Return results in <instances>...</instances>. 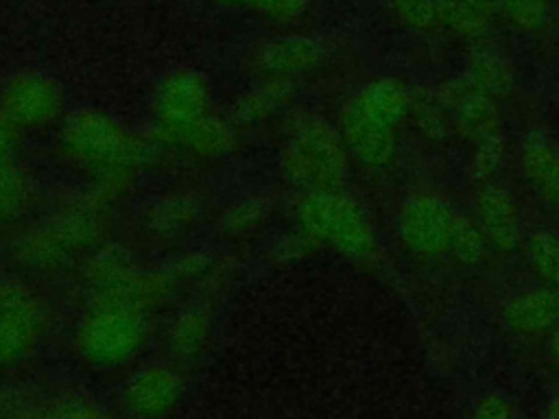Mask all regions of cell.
Masks as SVG:
<instances>
[{
	"mask_svg": "<svg viewBox=\"0 0 559 419\" xmlns=\"http://www.w3.org/2000/svg\"><path fill=\"white\" fill-rule=\"evenodd\" d=\"M55 148L81 185L111 205L135 192L144 175L162 159L146 131L138 133L100 107H76L55 129Z\"/></svg>",
	"mask_w": 559,
	"mask_h": 419,
	"instance_id": "6da1fadb",
	"label": "cell"
},
{
	"mask_svg": "<svg viewBox=\"0 0 559 419\" xmlns=\"http://www.w3.org/2000/svg\"><path fill=\"white\" fill-rule=\"evenodd\" d=\"M114 205L85 185L55 192L35 216L13 229L9 260L26 275L74 271L107 240Z\"/></svg>",
	"mask_w": 559,
	"mask_h": 419,
	"instance_id": "7a4b0ae2",
	"label": "cell"
},
{
	"mask_svg": "<svg viewBox=\"0 0 559 419\" xmlns=\"http://www.w3.org/2000/svg\"><path fill=\"white\" fill-rule=\"evenodd\" d=\"M413 87L393 74H382L358 85L341 105L336 127L352 166L369 177L389 175L411 131Z\"/></svg>",
	"mask_w": 559,
	"mask_h": 419,
	"instance_id": "3957f363",
	"label": "cell"
},
{
	"mask_svg": "<svg viewBox=\"0 0 559 419\" xmlns=\"http://www.w3.org/2000/svg\"><path fill=\"white\" fill-rule=\"evenodd\" d=\"M288 214L290 225L317 251H330L365 271L382 266L384 244L378 223L367 203L347 185L293 194Z\"/></svg>",
	"mask_w": 559,
	"mask_h": 419,
	"instance_id": "277c9868",
	"label": "cell"
},
{
	"mask_svg": "<svg viewBox=\"0 0 559 419\" xmlns=\"http://www.w3.org/2000/svg\"><path fill=\"white\" fill-rule=\"evenodd\" d=\"M275 168L293 194L345 188L354 170L336 120L308 107H295L282 118Z\"/></svg>",
	"mask_w": 559,
	"mask_h": 419,
	"instance_id": "5b68a950",
	"label": "cell"
},
{
	"mask_svg": "<svg viewBox=\"0 0 559 419\" xmlns=\"http://www.w3.org/2000/svg\"><path fill=\"white\" fill-rule=\"evenodd\" d=\"M74 271L85 306H122L153 316L181 292L164 262L151 266L122 242L105 240Z\"/></svg>",
	"mask_w": 559,
	"mask_h": 419,
	"instance_id": "8992f818",
	"label": "cell"
},
{
	"mask_svg": "<svg viewBox=\"0 0 559 419\" xmlns=\"http://www.w3.org/2000/svg\"><path fill=\"white\" fill-rule=\"evenodd\" d=\"M461 207L432 185L404 192L393 214V236L402 253L426 268L448 264L452 231Z\"/></svg>",
	"mask_w": 559,
	"mask_h": 419,
	"instance_id": "52a82bcc",
	"label": "cell"
},
{
	"mask_svg": "<svg viewBox=\"0 0 559 419\" xmlns=\"http://www.w3.org/2000/svg\"><path fill=\"white\" fill-rule=\"evenodd\" d=\"M214 111L207 76L194 68H177L162 76L148 105L146 135L159 157L177 155L186 137Z\"/></svg>",
	"mask_w": 559,
	"mask_h": 419,
	"instance_id": "ba28073f",
	"label": "cell"
},
{
	"mask_svg": "<svg viewBox=\"0 0 559 419\" xmlns=\"http://www.w3.org/2000/svg\"><path fill=\"white\" fill-rule=\"evenodd\" d=\"M151 334V314L133 308L92 303L85 306L76 327V354L92 367L111 369L133 360Z\"/></svg>",
	"mask_w": 559,
	"mask_h": 419,
	"instance_id": "9c48e42d",
	"label": "cell"
},
{
	"mask_svg": "<svg viewBox=\"0 0 559 419\" xmlns=\"http://www.w3.org/2000/svg\"><path fill=\"white\" fill-rule=\"evenodd\" d=\"M207 196L194 185H173L148 196L135 214L138 238L153 249L179 251L205 223Z\"/></svg>",
	"mask_w": 559,
	"mask_h": 419,
	"instance_id": "30bf717a",
	"label": "cell"
},
{
	"mask_svg": "<svg viewBox=\"0 0 559 419\" xmlns=\"http://www.w3.org/2000/svg\"><path fill=\"white\" fill-rule=\"evenodd\" d=\"M48 327V308L33 284L15 275L0 277V367L35 351Z\"/></svg>",
	"mask_w": 559,
	"mask_h": 419,
	"instance_id": "8fae6325",
	"label": "cell"
},
{
	"mask_svg": "<svg viewBox=\"0 0 559 419\" xmlns=\"http://www.w3.org/2000/svg\"><path fill=\"white\" fill-rule=\"evenodd\" d=\"M0 113L24 135L57 129L66 118V92L41 70H20L0 89Z\"/></svg>",
	"mask_w": 559,
	"mask_h": 419,
	"instance_id": "7c38bea8",
	"label": "cell"
},
{
	"mask_svg": "<svg viewBox=\"0 0 559 419\" xmlns=\"http://www.w3.org/2000/svg\"><path fill=\"white\" fill-rule=\"evenodd\" d=\"M467 212L480 227L493 258L520 255L528 225L522 201L509 183L496 179L474 185Z\"/></svg>",
	"mask_w": 559,
	"mask_h": 419,
	"instance_id": "4fadbf2b",
	"label": "cell"
},
{
	"mask_svg": "<svg viewBox=\"0 0 559 419\" xmlns=\"http://www.w3.org/2000/svg\"><path fill=\"white\" fill-rule=\"evenodd\" d=\"M432 87L448 109L452 135L463 148L507 135L504 105L472 87L463 74L450 76Z\"/></svg>",
	"mask_w": 559,
	"mask_h": 419,
	"instance_id": "5bb4252c",
	"label": "cell"
},
{
	"mask_svg": "<svg viewBox=\"0 0 559 419\" xmlns=\"http://www.w3.org/2000/svg\"><path fill=\"white\" fill-rule=\"evenodd\" d=\"M496 321L515 343H542L559 325V292L533 279L520 284L500 297Z\"/></svg>",
	"mask_w": 559,
	"mask_h": 419,
	"instance_id": "9a60e30c",
	"label": "cell"
},
{
	"mask_svg": "<svg viewBox=\"0 0 559 419\" xmlns=\"http://www.w3.org/2000/svg\"><path fill=\"white\" fill-rule=\"evenodd\" d=\"M520 185L548 214H559V140L542 129L522 131L513 146Z\"/></svg>",
	"mask_w": 559,
	"mask_h": 419,
	"instance_id": "2e32d148",
	"label": "cell"
},
{
	"mask_svg": "<svg viewBox=\"0 0 559 419\" xmlns=\"http://www.w3.org/2000/svg\"><path fill=\"white\" fill-rule=\"evenodd\" d=\"M164 264L181 292H188V297H203L214 303L229 295L240 273V264L234 253L207 247L179 249L170 253Z\"/></svg>",
	"mask_w": 559,
	"mask_h": 419,
	"instance_id": "e0dca14e",
	"label": "cell"
},
{
	"mask_svg": "<svg viewBox=\"0 0 559 419\" xmlns=\"http://www.w3.org/2000/svg\"><path fill=\"white\" fill-rule=\"evenodd\" d=\"M332 57V46L314 35H280L260 41L249 52L253 76H275L299 83Z\"/></svg>",
	"mask_w": 559,
	"mask_h": 419,
	"instance_id": "ac0fdd59",
	"label": "cell"
},
{
	"mask_svg": "<svg viewBox=\"0 0 559 419\" xmlns=\"http://www.w3.org/2000/svg\"><path fill=\"white\" fill-rule=\"evenodd\" d=\"M277 212V199L266 190H249L229 199L214 216V236L227 247L258 240Z\"/></svg>",
	"mask_w": 559,
	"mask_h": 419,
	"instance_id": "d6986e66",
	"label": "cell"
},
{
	"mask_svg": "<svg viewBox=\"0 0 559 419\" xmlns=\"http://www.w3.org/2000/svg\"><path fill=\"white\" fill-rule=\"evenodd\" d=\"M299 94V83L275 76H258L247 89H242L231 107L229 118L242 129H255L277 118H284L295 109Z\"/></svg>",
	"mask_w": 559,
	"mask_h": 419,
	"instance_id": "ffe728a7",
	"label": "cell"
},
{
	"mask_svg": "<svg viewBox=\"0 0 559 419\" xmlns=\"http://www.w3.org/2000/svg\"><path fill=\"white\" fill-rule=\"evenodd\" d=\"M214 301L203 297H188L168 316L166 323V347L177 362L197 360L214 332Z\"/></svg>",
	"mask_w": 559,
	"mask_h": 419,
	"instance_id": "44dd1931",
	"label": "cell"
},
{
	"mask_svg": "<svg viewBox=\"0 0 559 419\" xmlns=\"http://www.w3.org/2000/svg\"><path fill=\"white\" fill-rule=\"evenodd\" d=\"M461 74L472 87L496 98L500 105L511 100L518 89L515 63L489 37L469 44Z\"/></svg>",
	"mask_w": 559,
	"mask_h": 419,
	"instance_id": "7402d4cb",
	"label": "cell"
},
{
	"mask_svg": "<svg viewBox=\"0 0 559 419\" xmlns=\"http://www.w3.org/2000/svg\"><path fill=\"white\" fill-rule=\"evenodd\" d=\"M181 378L168 364H148L138 369L124 388L129 410L142 419L166 415L181 397Z\"/></svg>",
	"mask_w": 559,
	"mask_h": 419,
	"instance_id": "603a6c76",
	"label": "cell"
},
{
	"mask_svg": "<svg viewBox=\"0 0 559 419\" xmlns=\"http://www.w3.org/2000/svg\"><path fill=\"white\" fill-rule=\"evenodd\" d=\"M242 129L216 109L186 137L175 157H183L194 164H218L231 157L240 144Z\"/></svg>",
	"mask_w": 559,
	"mask_h": 419,
	"instance_id": "cb8c5ba5",
	"label": "cell"
},
{
	"mask_svg": "<svg viewBox=\"0 0 559 419\" xmlns=\"http://www.w3.org/2000/svg\"><path fill=\"white\" fill-rule=\"evenodd\" d=\"M37 183L22 159L0 164V229L20 227L37 207Z\"/></svg>",
	"mask_w": 559,
	"mask_h": 419,
	"instance_id": "d4e9b609",
	"label": "cell"
},
{
	"mask_svg": "<svg viewBox=\"0 0 559 419\" xmlns=\"http://www.w3.org/2000/svg\"><path fill=\"white\" fill-rule=\"evenodd\" d=\"M520 258L533 282L559 292V229L550 225L528 227Z\"/></svg>",
	"mask_w": 559,
	"mask_h": 419,
	"instance_id": "484cf974",
	"label": "cell"
},
{
	"mask_svg": "<svg viewBox=\"0 0 559 419\" xmlns=\"http://www.w3.org/2000/svg\"><path fill=\"white\" fill-rule=\"evenodd\" d=\"M411 131L430 146H443L454 140L450 113L439 100L435 87H413Z\"/></svg>",
	"mask_w": 559,
	"mask_h": 419,
	"instance_id": "4316f807",
	"label": "cell"
},
{
	"mask_svg": "<svg viewBox=\"0 0 559 419\" xmlns=\"http://www.w3.org/2000/svg\"><path fill=\"white\" fill-rule=\"evenodd\" d=\"M491 249L467 210H461L448 251V264L463 273H474L491 260Z\"/></svg>",
	"mask_w": 559,
	"mask_h": 419,
	"instance_id": "83f0119b",
	"label": "cell"
},
{
	"mask_svg": "<svg viewBox=\"0 0 559 419\" xmlns=\"http://www.w3.org/2000/svg\"><path fill=\"white\" fill-rule=\"evenodd\" d=\"M463 151H465L463 175H465V179L472 188L500 179V175H502V170H504V166L511 157L507 135L496 137V140L478 142V144L467 146Z\"/></svg>",
	"mask_w": 559,
	"mask_h": 419,
	"instance_id": "f1b7e54d",
	"label": "cell"
},
{
	"mask_svg": "<svg viewBox=\"0 0 559 419\" xmlns=\"http://www.w3.org/2000/svg\"><path fill=\"white\" fill-rule=\"evenodd\" d=\"M439 2V26L450 35L463 39L467 46L489 37L491 17L474 9L467 0H437Z\"/></svg>",
	"mask_w": 559,
	"mask_h": 419,
	"instance_id": "f546056e",
	"label": "cell"
},
{
	"mask_svg": "<svg viewBox=\"0 0 559 419\" xmlns=\"http://www.w3.org/2000/svg\"><path fill=\"white\" fill-rule=\"evenodd\" d=\"M15 419H105L103 410L83 397H55L44 402H20Z\"/></svg>",
	"mask_w": 559,
	"mask_h": 419,
	"instance_id": "4dcf8cb0",
	"label": "cell"
},
{
	"mask_svg": "<svg viewBox=\"0 0 559 419\" xmlns=\"http://www.w3.org/2000/svg\"><path fill=\"white\" fill-rule=\"evenodd\" d=\"M555 13L552 0H500L498 15L524 35L544 33Z\"/></svg>",
	"mask_w": 559,
	"mask_h": 419,
	"instance_id": "1f68e13d",
	"label": "cell"
},
{
	"mask_svg": "<svg viewBox=\"0 0 559 419\" xmlns=\"http://www.w3.org/2000/svg\"><path fill=\"white\" fill-rule=\"evenodd\" d=\"M463 419H524L520 402L500 388H487L474 395Z\"/></svg>",
	"mask_w": 559,
	"mask_h": 419,
	"instance_id": "d6a6232c",
	"label": "cell"
},
{
	"mask_svg": "<svg viewBox=\"0 0 559 419\" xmlns=\"http://www.w3.org/2000/svg\"><path fill=\"white\" fill-rule=\"evenodd\" d=\"M391 17L415 33H428L439 26L437 0H384Z\"/></svg>",
	"mask_w": 559,
	"mask_h": 419,
	"instance_id": "836d02e7",
	"label": "cell"
},
{
	"mask_svg": "<svg viewBox=\"0 0 559 419\" xmlns=\"http://www.w3.org/2000/svg\"><path fill=\"white\" fill-rule=\"evenodd\" d=\"M312 7V0H251L249 11L277 26L299 24Z\"/></svg>",
	"mask_w": 559,
	"mask_h": 419,
	"instance_id": "e575fe53",
	"label": "cell"
},
{
	"mask_svg": "<svg viewBox=\"0 0 559 419\" xmlns=\"http://www.w3.org/2000/svg\"><path fill=\"white\" fill-rule=\"evenodd\" d=\"M319 251L314 249V244L297 229V227H288L286 231H282L269 247V255L280 262V264H295V262H304L312 255H317Z\"/></svg>",
	"mask_w": 559,
	"mask_h": 419,
	"instance_id": "d590c367",
	"label": "cell"
},
{
	"mask_svg": "<svg viewBox=\"0 0 559 419\" xmlns=\"http://www.w3.org/2000/svg\"><path fill=\"white\" fill-rule=\"evenodd\" d=\"M22 133L0 113V164L20 159V140Z\"/></svg>",
	"mask_w": 559,
	"mask_h": 419,
	"instance_id": "8d00e7d4",
	"label": "cell"
},
{
	"mask_svg": "<svg viewBox=\"0 0 559 419\" xmlns=\"http://www.w3.org/2000/svg\"><path fill=\"white\" fill-rule=\"evenodd\" d=\"M542 356L546 367L559 378V325L542 340Z\"/></svg>",
	"mask_w": 559,
	"mask_h": 419,
	"instance_id": "74e56055",
	"label": "cell"
},
{
	"mask_svg": "<svg viewBox=\"0 0 559 419\" xmlns=\"http://www.w3.org/2000/svg\"><path fill=\"white\" fill-rule=\"evenodd\" d=\"M537 419H559V391L546 399Z\"/></svg>",
	"mask_w": 559,
	"mask_h": 419,
	"instance_id": "f35d334b",
	"label": "cell"
},
{
	"mask_svg": "<svg viewBox=\"0 0 559 419\" xmlns=\"http://www.w3.org/2000/svg\"><path fill=\"white\" fill-rule=\"evenodd\" d=\"M474 9H478L480 13H485L487 17H496L498 15V7H500V0H467Z\"/></svg>",
	"mask_w": 559,
	"mask_h": 419,
	"instance_id": "ab89813d",
	"label": "cell"
},
{
	"mask_svg": "<svg viewBox=\"0 0 559 419\" xmlns=\"http://www.w3.org/2000/svg\"><path fill=\"white\" fill-rule=\"evenodd\" d=\"M221 2L234 4V7H247V9H249V4H251V0H221Z\"/></svg>",
	"mask_w": 559,
	"mask_h": 419,
	"instance_id": "60d3db41",
	"label": "cell"
},
{
	"mask_svg": "<svg viewBox=\"0 0 559 419\" xmlns=\"http://www.w3.org/2000/svg\"><path fill=\"white\" fill-rule=\"evenodd\" d=\"M2 275H4V271H2V268H0V277H2Z\"/></svg>",
	"mask_w": 559,
	"mask_h": 419,
	"instance_id": "b9f144b4",
	"label": "cell"
}]
</instances>
